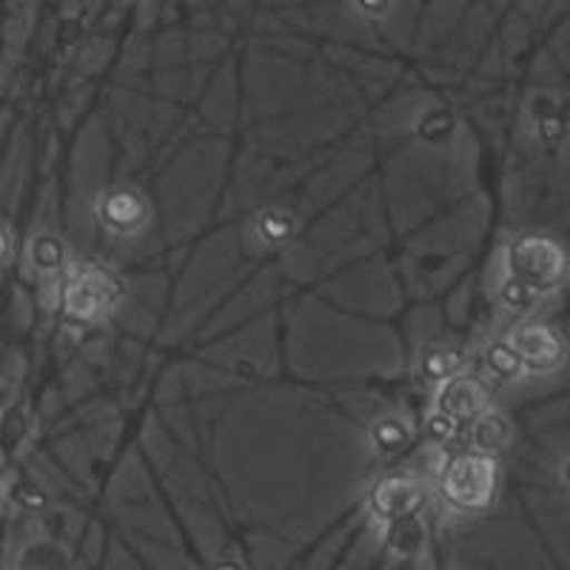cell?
Masks as SVG:
<instances>
[{
  "label": "cell",
  "mask_w": 570,
  "mask_h": 570,
  "mask_svg": "<svg viewBox=\"0 0 570 570\" xmlns=\"http://www.w3.org/2000/svg\"><path fill=\"white\" fill-rule=\"evenodd\" d=\"M502 471L499 456H488L465 448L456 454L442 456L434 473V493L442 511L454 517L473 519L485 517L499 499Z\"/></svg>",
  "instance_id": "obj_1"
},
{
  "label": "cell",
  "mask_w": 570,
  "mask_h": 570,
  "mask_svg": "<svg viewBox=\"0 0 570 570\" xmlns=\"http://www.w3.org/2000/svg\"><path fill=\"white\" fill-rule=\"evenodd\" d=\"M58 308L71 325L91 328L115 317L126 303V283L120 274L100 263H71L69 272L55 285Z\"/></svg>",
  "instance_id": "obj_2"
},
{
  "label": "cell",
  "mask_w": 570,
  "mask_h": 570,
  "mask_svg": "<svg viewBox=\"0 0 570 570\" xmlns=\"http://www.w3.org/2000/svg\"><path fill=\"white\" fill-rule=\"evenodd\" d=\"M499 272L531 285L542 297H553L564 288L570 274L568 248L548 232H517L499 248Z\"/></svg>",
  "instance_id": "obj_3"
},
{
  "label": "cell",
  "mask_w": 570,
  "mask_h": 570,
  "mask_svg": "<svg viewBox=\"0 0 570 570\" xmlns=\"http://www.w3.org/2000/svg\"><path fill=\"white\" fill-rule=\"evenodd\" d=\"M502 337L517 351L531 376H551L568 363V343H564L562 331L553 328L551 323H542L537 317L519 320L502 331Z\"/></svg>",
  "instance_id": "obj_4"
},
{
  "label": "cell",
  "mask_w": 570,
  "mask_h": 570,
  "mask_svg": "<svg viewBox=\"0 0 570 570\" xmlns=\"http://www.w3.org/2000/svg\"><path fill=\"white\" fill-rule=\"evenodd\" d=\"M428 502V482L414 471H385L376 476L365 493V508L371 519L380 525H389L394 519L420 513Z\"/></svg>",
  "instance_id": "obj_5"
},
{
  "label": "cell",
  "mask_w": 570,
  "mask_h": 570,
  "mask_svg": "<svg viewBox=\"0 0 570 570\" xmlns=\"http://www.w3.org/2000/svg\"><path fill=\"white\" fill-rule=\"evenodd\" d=\"M95 217L111 237H137L151 220V206L140 188L111 186L95 197Z\"/></svg>",
  "instance_id": "obj_6"
},
{
  "label": "cell",
  "mask_w": 570,
  "mask_h": 570,
  "mask_svg": "<svg viewBox=\"0 0 570 570\" xmlns=\"http://www.w3.org/2000/svg\"><path fill=\"white\" fill-rule=\"evenodd\" d=\"M431 405L442 409L445 414H451L454 420H460L462 425L473 420L476 414H482L485 409L493 405V394H491V383H488L485 376L473 374L471 368L460 371L451 380H445L442 385H436L431 391Z\"/></svg>",
  "instance_id": "obj_7"
},
{
  "label": "cell",
  "mask_w": 570,
  "mask_h": 570,
  "mask_svg": "<svg viewBox=\"0 0 570 570\" xmlns=\"http://www.w3.org/2000/svg\"><path fill=\"white\" fill-rule=\"evenodd\" d=\"M416 442V425L409 414L402 411H385V414H376L368 422V431H365V445H368V454L376 462H394L402 454H409L411 445Z\"/></svg>",
  "instance_id": "obj_8"
},
{
  "label": "cell",
  "mask_w": 570,
  "mask_h": 570,
  "mask_svg": "<svg viewBox=\"0 0 570 570\" xmlns=\"http://www.w3.org/2000/svg\"><path fill=\"white\" fill-rule=\"evenodd\" d=\"M471 368V348L454 340H436V343H428L425 348L416 354L414 363V376L422 389H428V394L442 385L445 380H451L460 371Z\"/></svg>",
  "instance_id": "obj_9"
},
{
  "label": "cell",
  "mask_w": 570,
  "mask_h": 570,
  "mask_svg": "<svg viewBox=\"0 0 570 570\" xmlns=\"http://www.w3.org/2000/svg\"><path fill=\"white\" fill-rule=\"evenodd\" d=\"M35 434H38V422L27 402L14 396L0 405V471L18 465L29 454Z\"/></svg>",
  "instance_id": "obj_10"
},
{
  "label": "cell",
  "mask_w": 570,
  "mask_h": 570,
  "mask_svg": "<svg viewBox=\"0 0 570 570\" xmlns=\"http://www.w3.org/2000/svg\"><path fill=\"white\" fill-rule=\"evenodd\" d=\"M491 299L493 308L502 320H508V325L519 323V320L537 317V312L544 305V299L539 292H533L531 285H525L522 279L511 277V274L499 272L493 274V285H491Z\"/></svg>",
  "instance_id": "obj_11"
},
{
  "label": "cell",
  "mask_w": 570,
  "mask_h": 570,
  "mask_svg": "<svg viewBox=\"0 0 570 570\" xmlns=\"http://www.w3.org/2000/svg\"><path fill=\"white\" fill-rule=\"evenodd\" d=\"M75 263L71 259L69 246L60 234L40 232L35 234L32 240L27 243V268L32 272V277H38L43 285H58L60 277L69 272V266Z\"/></svg>",
  "instance_id": "obj_12"
},
{
  "label": "cell",
  "mask_w": 570,
  "mask_h": 570,
  "mask_svg": "<svg viewBox=\"0 0 570 570\" xmlns=\"http://www.w3.org/2000/svg\"><path fill=\"white\" fill-rule=\"evenodd\" d=\"M0 505L14 513H29V517H38V513L49 511V493L46 488L35 480L32 473L23 471L18 465L3 468V480H0Z\"/></svg>",
  "instance_id": "obj_13"
},
{
  "label": "cell",
  "mask_w": 570,
  "mask_h": 570,
  "mask_svg": "<svg viewBox=\"0 0 570 570\" xmlns=\"http://www.w3.org/2000/svg\"><path fill=\"white\" fill-rule=\"evenodd\" d=\"M468 442H471L468 448L480 451V454L502 456L513 445V420L508 416V411L491 405L468 422Z\"/></svg>",
  "instance_id": "obj_14"
},
{
  "label": "cell",
  "mask_w": 570,
  "mask_h": 570,
  "mask_svg": "<svg viewBox=\"0 0 570 570\" xmlns=\"http://www.w3.org/2000/svg\"><path fill=\"white\" fill-rule=\"evenodd\" d=\"M380 537H383V548L394 559H416L428 542V525L422 511L380 525Z\"/></svg>",
  "instance_id": "obj_15"
},
{
  "label": "cell",
  "mask_w": 570,
  "mask_h": 570,
  "mask_svg": "<svg viewBox=\"0 0 570 570\" xmlns=\"http://www.w3.org/2000/svg\"><path fill=\"white\" fill-rule=\"evenodd\" d=\"M480 363L488 374L485 380H493V383L499 385H519L531 376L525 371V365H522V360L517 356V351L508 345V340L502 337V334L493 337L491 343L482 345Z\"/></svg>",
  "instance_id": "obj_16"
},
{
  "label": "cell",
  "mask_w": 570,
  "mask_h": 570,
  "mask_svg": "<svg viewBox=\"0 0 570 570\" xmlns=\"http://www.w3.org/2000/svg\"><path fill=\"white\" fill-rule=\"evenodd\" d=\"M294 234H297V220L292 212L272 206L254 214V237L259 246L283 248L294 240Z\"/></svg>",
  "instance_id": "obj_17"
},
{
  "label": "cell",
  "mask_w": 570,
  "mask_h": 570,
  "mask_svg": "<svg viewBox=\"0 0 570 570\" xmlns=\"http://www.w3.org/2000/svg\"><path fill=\"white\" fill-rule=\"evenodd\" d=\"M460 431H462L460 420H454V416L445 414V411L436 409V405H431V402H428V411H425V416H422V436H425L431 445L434 448L451 445V442L460 436Z\"/></svg>",
  "instance_id": "obj_18"
},
{
  "label": "cell",
  "mask_w": 570,
  "mask_h": 570,
  "mask_svg": "<svg viewBox=\"0 0 570 570\" xmlns=\"http://www.w3.org/2000/svg\"><path fill=\"white\" fill-rule=\"evenodd\" d=\"M9 263H12V237H9L7 226L0 223V274L7 272Z\"/></svg>",
  "instance_id": "obj_19"
}]
</instances>
